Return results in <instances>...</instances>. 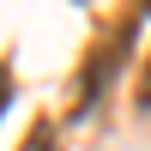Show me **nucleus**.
<instances>
[{
	"label": "nucleus",
	"mask_w": 151,
	"mask_h": 151,
	"mask_svg": "<svg viewBox=\"0 0 151 151\" xmlns=\"http://www.w3.org/2000/svg\"><path fill=\"white\" fill-rule=\"evenodd\" d=\"M18 151H60V145H55V121H48V115H42V121H30V133H24V145H18Z\"/></svg>",
	"instance_id": "nucleus-1"
},
{
	"label": "nucleus",
	"mask_w": 151,
	"mask_h": 151,
	"mask_svg": "<svg viewBox=\"0 0 151 151\" xmlns=\"http://www.w3.org/2000/svg\"><path fill=\"white\" fill-rule=\"evenodd\" d=\"M133 103L151 109V60H145V73H139V91H133Z\"/></svg>",
	"instance_id": "nucleus-2"
},
{
	"label": "nucleus",
	"mask_w": 151,
	"mask_h": 151,
	"mask_svg": "<svg viewBox=\"0 0 151 151\" xmlns=\"http://www.w3.org/2000/svg\"><path fill=\"white\" fill-rule=\"evenodd\" d=\"M6 85H12V79H6V60H0V109H6Z\"/></svg>",
	"instance_id": "nucleus-3"
},
{
	"label": "nucleus",
	"mask_w": 151,
	"mask_h": 151,
	"mask_svg": "<svg viewBox=\"0 0 151 151\" xmlns=\"http://www.w3.org/2000/svg\"><path fill=\"white\" fill-rule=\"evenodd\" d=\"M145 12H151V0H145Z\"/></svg>",
	"instance_id": "nucleus-4"
}]
</instances>
